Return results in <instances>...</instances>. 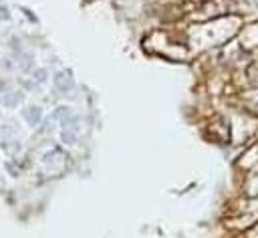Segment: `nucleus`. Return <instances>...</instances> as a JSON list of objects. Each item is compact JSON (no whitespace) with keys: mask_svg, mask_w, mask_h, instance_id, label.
I'll use <instances>...</instances> for the list:
<instances>
[{"mask_svg":"<svg viewBox=\"0 0 258 238\" xmlns=\"http://www.w3.org/2000/svg\"><path fill=\"white\" fill-rule=\"evenodd\" d=\"M194 2H196V0H194Z\"/></svg>","mask_w":258,"mask_h":238,"instance_id":"obj_1","label":"nucleus"}]
</instances>
